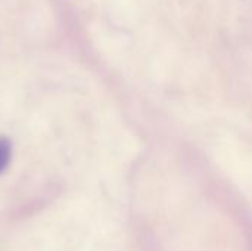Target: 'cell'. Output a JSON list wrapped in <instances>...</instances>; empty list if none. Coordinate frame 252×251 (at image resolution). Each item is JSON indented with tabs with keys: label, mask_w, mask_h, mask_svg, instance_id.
Masks as SVG:
<instances>
[{
	"label": "cell",
	"mask_w": 252,
	"mask_h": 251,
	"mask_svg": "<svg viewBox=\"0 0 252 251\" xmlns=\"http://www.w3.org/2000/svg\"><path fill=\"white\" fill-rule=\"evenodd\" d=\"M12 155V145L6 138H0V175L7 169Z\"/></svg>",
	"instance_id": "cell-1"
}]
</instances>
